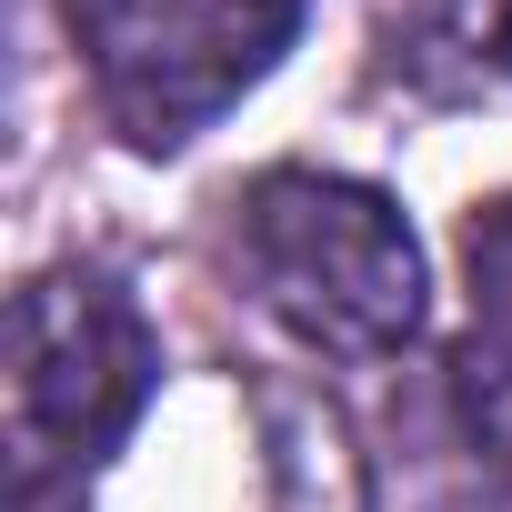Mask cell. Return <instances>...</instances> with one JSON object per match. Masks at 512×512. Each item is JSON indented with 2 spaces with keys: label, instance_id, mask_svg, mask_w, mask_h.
Masks as SVG:
<instances>
[{
  "label": "cell",
  "instance_id": "cell-7",
  "mask_svg": "<svg viewBox=\"0 0 512 512\" xmlns=\"http://www.w3.org/2000/svg\"><path fill=\"white\" fill-rule=\"evenodd\" d=\"M452 512H512V502H452Z\"/></svg>",
  "mask_w": 512,
  "mask_h": 512
},
{
  "label": "cell",
  "instance_id": "cell-1",
  "mask_svg": "<svg viewBox=\"0 0 512 512\" xmlns=\"http://www.w3.org/2000/svg\"><path fill=\"white\" fill-rule=\"evenodd\" d=\"M231 262L251 302L322 362H392L432 322V272L402 201L322 161H272L231 191Z\"/></svg>",
  "mask_w": 512,
  "mask_h": 512
},
{
  "label": "cell",
  "instance_id": "cell-3",
  "mask_svg": "<svg viewBox=\"0 0 512 512\" xmlns=\"http://www.w3.org/2000/svg\"><path fill=\"white\" fill-rule=\"evenodd\" d=\"M302 0H81L91 101L121 151L171 161L282 71Z\"/></svg>",
  "mask_w": 512,
  "mask_h": 512
},
{
  "label": "cell",
  "instance_id": "cell-6",
  "mask_svg": "<svg viewBox=\"0 0 512 512\" xmlns=\"http://www.w3.org/2000/svg\"><path fill=\"white\" fill-rule=\"evenodd\" d=\"M251 422H262V512H372V462L322 382L262 372Z\"/></svg>",
  "mask_w": 512,
  "mask_h": 512
},
{
  "label": "cell",
  "instance_id": "cell-2",
  "mask_svg": "<svg viewBox=\"0 0 512 512\" xmlns=\"http://www.w3.org/2000/svg\"><path fill=\"white\" fill-rule=\"evenodd\" d=\"M151 382L161 342L111 272L91 262L31 272L11 302V502L31 512L41 492L101 472L131 442Z\"/></svg>",
  "mask_w": 512,
  "mask_h": 512
},
{
  "label": "cell",
  "instance_id": "cell-5",
  "mask_svg": "<svg viewBox=\"0 0 512 512\" xmlns=\"http://www.w3.org/2000/svg\"><path fill=\"white\" fill-rule=\"evenodd\" d=\"M462 272H472V332L452 342V412H462L472 452L512 482V191L472 201Z\"/></svg>",
  "mask_w": 512,
  "mask_h": 512
},
{
  "label": "cell",
  "instance_id": "cell-4",
  "mask_svg": "<svg viewBox=\"0 0 512 512\" xmlns=\"http://www.w3.org/2000/svg\"><path fill=\"white\" fill-rule=\"evenodd\" d=\"M382 91L412 111L512 101V0H402L382 21Z\"/></svg>",
  "mask_w": 512,
  "mask_h": 512
}]
</instances>
